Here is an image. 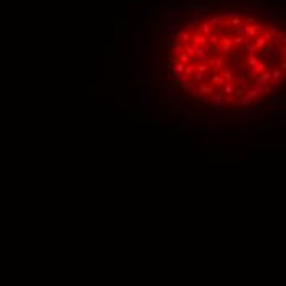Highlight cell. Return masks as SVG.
<instances>
[{
    "mask_svg": "<svg viewBox=\"0 0 286 286\" xmlns=\"http://www.w3.org/2000/svg\"><path fill=\"white\" fill-rule=\"evenodd\" d=\"M233 89H235V86H233L232 82H227V84L224 86L222 94H225V96H232V94H233Z\"/></svg>",
    "mask_w": 286,
    "mask_h": 286,
    "instance_id": "obj_18",
    "label": "cell"
},
{
    "mask_svg": "<svg viewBox=\"0 0 286 286\" xmlns=\"http://www.w3.org/2000/svg\"><path fill=\"white\" fill-rule=\"evenodd\" d=\"M237 63H238V56H233L232 58V66H237Z\"/></svg>",
    "mask_w": 286,
    "mask_h": 286,
    "instance_id": "obj_41",
    "label": "cell"
},
{
    "mask_svg": "<svg viewBox=\"0 0 286 286\" xmlns=\"http://www.w3.org/2000/svg\"><path fill=\"white\" fill-rule=\"evenodd\" d=\"M189 41H191V33L181 31V35H179V43H183V45H188Z\"/></svg>",
    "mask_w": 286,
    "mask_h": 286,
    "instance_id": "obj_13",
    "label": "cell"
},
{
    "mask_svg": "<svg viewBox=\"0 0 286 286\" xmlns=\"http://www.w3.org/2000/svg\"><path fill=\"white\" fill-rule=\"evenodd\" d=\"M271 79L275 81V82H279V81L283 79V71H279V69H275V71H271Z\"/></svg>",
    "mask_w": 286,
    "mask_h": 286,
    "instance_id": "obj_17",
    "label": "cell"
},
{
    "mask_svg": "<svg viewBox=\"0 0 286 286\" xmlns=\"http://www.w3.org/2000/svg\"><path fill=\"white\" fill-rule=\"evenodd\" d=\"M207 68H209L207 64H202V66H197L196 69H197V73H206V71H207Z\"/></svg>",
    "mask_w": 286,
    "mask_h": 286,
    "instance_id": "obj_30",
    "label": "cell"
},
{
    "mask_svg": "<svg viewBox=\"0 0 286 286\" xmlns=\"http://www.w3.org/2000/svg\"><path fill=\"white\" fill-rule=\"evenodd\" d=\"M184 53L188 54L189 58H192L196 54V46L194 45H184Z\"/></svg>",
    "mask_w": 286,
    "mask_h": 286,
    "instance_id": "obj_15",
    "label": "cell"
},
{
    "mask_svg": "<svg viewBox=\"0 0 286 286\" xmlns=\"http://www.w3.org/2000/svg\"><path fill=\"white\" fill-rule=\"evenodd\" d=\"M232 15H235V12H232V10H225L220 16H222V20H224V18H229V16H232Z\"/></svg>",
    "mask_w": 286,
    "mask_h": 286,
    "instance_id": "obj_29",
    "label": "cell"
},
{
    "mask_svg": "<svg viewBox=\"0 0 286 286\" xmlns=\"http://www.w3.org/2000/svg\"><path fill=\"white\" fill-rule=\"evenodd\" d=\"M181 87H183V89H192V84L188 81V82H181Z\"/></svg>",
    "mask_w": 286,
    "mask_h": 286,
    "instance_id": "obj_35",
    "label": "cell"
},
{
    "mask_svg": "<svg viewBox=\"0 0 286 286\" xmlns=\"http://www.w3.org/2000/svg\"><path fill=\"white\" fill-rule=\"evenodd\" d=\"M199 92H201L202 96L214 94V87H211V86H201V87H199Z\"/></svg>",
    "mask_w": 286,
    "mask_h": 286,
    "instance_id": "obj_19",
    "label": "cell"
},
{
    "mask_svg": "<svg viewBox=\"0 0 286 286\" xmlns=\"http://www.w3.org/2000/svg\"><path fill=\"white\" fill-rule=\"evenodd\" d=\"M209 38H211V41H212V43H217V41H219V36H217V35H215V33H212V35H211V36H209Z\"/></svg>",
    "mask_w": 286,
    "mask_h": 286,
    "instance_id": "obj_37",
    "label": "cell"
},
{
    "mask_svg": "<svg viewBox=\"0 0 286 286\" xmlns=\"http://www.w3.org/2000/svg\"><path fill=\"white\" fill-rule=\"evenodd\" d=\"M135 77H137V82H140V81H142V73L137 71V73H135Z\"/></svg>",
    "mask_w": 286,
    "mask_h": 286,
    "instance_id": "obj_40",
    "label": "cell"
},
{
    "mask_svg": "<svg viewBox=\"0 0 286 286\" xmlns=\"http://www.w3.org/2000/svg\"><path fill=\"white\" fill-rule=\"evenodd\" d=\"M260 33V26L258 25H250L247 30V38H255Z\"/></svg>",
    "mask_w": 286,
    "mask_h": 286,
    "instance_id": "obj_9",
    "label": "cell"
},
{
    "mask_svg": "<svg viewBox=\"0 0 286 286\" xmlns=\"http://www.w3.org/2000/svg\"><path fill=\"white\" fill-rule=\"evenodd\" d=\"M243 48H245V51H248L250 54H255V49H256V46H255V43H253V41L247 43V45L243 46Z\"/></svg>",
    "mask_w": 286,
    "mask_h": 286,
    "instance_id": "obj_24",
    "label": "cell"
},
{
    "mask_svg": "<svg viewBox=\"0 0 286 286\" xmlns=\"http://www.w3.org/2000/svg\"><path fill=\"white\" fill-rule=\"evenodd\" d=\"M250 104H252V99H250L247 94H243V96L238 97V102H237L238 107H250Z\"/></svg>",
    "mask_w": 286,
    "mask_h": 286,
    "instance_id": "obj_7",
    "label": "cell"
},
{
    "mask_svg": "<svg viewBox=\"0 0 286 286\" xmlns=\"http://www.w3.org/2000/svg\"><path fill=\"white\" fill-rule=\"evenodd\" d=\"M232 102H233V97H232V96H227V97L224 99V101H222V104H220V105H222V107L225 109V107H229Z\"/></svg>",
    "mask_w": 286,
    "mask_h": 286,
    "instance_id": "obj_27",
    "label": "cell"
},
{
    "mask_svg": "<svg viewBox=\"0 0 286 286\" xmlns=\"http://www.w3.org/2000/svg\"><path fill=\"white\" fill-rule=\"evenodd\" d=\"M173 64H174V73L184 74V64H181V63H173Z\"/></svg>",
    "mask_w": 286,
    "mask_h": 286,
    "instance_id": "obj_25",
    "label": "cell"
},
{
    "mask_svg": "<svg viewBox=\"0 0 286 286\" xmlns=\"http://www.w3.org/2000/svg\"><path fill=\"white\" fill-rule=\"evenodd\" d=\"M173 53L174 54H181V53H184V45L183 43H173Z\"/></svg>",
    "mask_w": 286,
    "mask_h": 286,
    "instance_id": "obj_14",
    "label": "cell"
},
{
    "mask_svg": "<svg viewBox=\"0 0 286 286\" xmlns=\"http://www.w3.org/2000/svg\"><path fill=\"white\" fill-rule=\"evenodd\" d=\"M232 43H235V45H242V43H243V38H242V36H235Z\"/></svg>",
    "mask_w": 286,
    "mask_h": 286,
    "instance_id": "obj_34",
    "label": "cell"
},
{
    "mask_svg": "<svg viewBox=\"0 0 286 286\" xmlns=\"http://www.w3.org/2000/svg\"><path fill=\"white\" fill-rule=\"evenodd\" d=\"M232 79H233V74H232L230 69H229V71H224V81H227V82H232Z\"/></svg>",
    "mask_w": 286,
    "mask_h": 286,
    "instance_id": "obj_28",
    "label": "cell"
},
{
    "mask_svg": "<svg viewBox=\"0 0 286 286\" xmlns=\"http://www.w3.org/2000/svg\"><path fill=\"white\" fill-rule=\"evenodd\" d=\"M211 101H212L214 104H222V101H224V94H222V92H215V94H212V96H211Z\"/></svg>",
    "mask_w": 286,
    "mask_h": 286,
    "instance_id": "obj_16",
    "label": "cell"
},
{
    "mask_svg": "<svg viewBox=\"0 0 286 286\" xmlns=\"http://www.w3.org/2000/svg\"><path fill=\"white\" fill-rule=\"evenodd\" d=\"M270 35H276L279 33V26H270V31H268Z\"/></svg>",
    "mask_w": 286,
    "mask_h": 286,
    "instance_id": "obj_31",
    "label": "cell"
},
{
    "mask_svg": "<svg viewBox=\"0 0 286 286\" xmlns=\"http://www.w3.org/2000/svg\"><path fill=\"white\" fill-rule=\"evenodd\" d=\"M209 25H211V26H222V25H224L222 16H220V15H217V16H212V18L209 20Z\"/></svg>",
    "mask_w": 286,
    "mask_h": 286,
    "instance_id": "obj_10",
    "label": "cell"
},
{
    "mask_svg": "<svg viewBox=\"0 0 286 286\" xmlns=\"http://www.w3.org/2000/svg\"><path fill=\"white\" fill-rule=\"evenodd\" d=\"M207 53H209V46H207V45L196 46V54H197V56H206Z\"/></svg>",
    "mask_w": 286,
    "mask_h": 286,
    "instance_id": "obj_12",
    "label": "cell"
},
{
    "mask_svg": "<svg viewBox=\"0 0 286 286\" xmlns=\"http://www.w3.org/2000/svg\"><path fill=\"white\" fill-rule=\"evenodd\" d=\"M252 23H255V18H253V16H247V20H245V25L250 26Z\"/></svg>",
    "mask_w": 286,
    "mask_h": 286,
    "instance_id": "obj_36",
    "label": "cell"
},
{
    "mask_svg": "<svg viewBox=\"0 0 286 286\" xmlns=\"http://www.w3.org/2000/svg\"><path fill=\"white\" fill-rule=\"evenodd\" d=\"M271 38H273V35H270V33L266 31V33H263V35H261V36L255 41V46H256V48H263V46H265L268 41H271Z\"/></svg>",
    "mask_w": 286,
    "mask_h": 286,
    "instance_id": "obj_3",
    "label": "cell"
},
{
    "mask_svg": "<svg viewBox=\"0 0 286 286\" xmlns=\"http://www.w3.org/2000/svg\"><path fill=\"white\" fill-rule=\"evenodd\" d=\"M178 63L184 64V66H186V64H191V58H189L188 54H186V53H181V54H179V58H178Z\"/></svg>",
    "mask_w": 286,
    "mask_h": 286,
    "instance_id": "obj_20",
    "label": "cell"
},
{
    "mask_svg": "<svg viewBox=\"0 0 286 286\" xmlns=\"http://www.w3.org/2000/svg\"><path fill=\"white\" fill-rule=\"evenodd\" d=\"M261 92H265V94L268 96V94H271L273 91H271V87H270V86H263V89H261Z\"/></svg>",
    "mask_w": 286,
    "mask_h": 286,
    "instance_id": "obj_33",
    "label": "cell"
},
{
    "mask_svg": "<svg viewBox=\"0 0 286 286\" xmlns=\"http://www.w3.org/2000/svg\"><path fill=\"white\" fill-rule=\"evenodd\" d=\"M271 79V71H266V73H263V74H258V77H255V81H253V84H258V86H266L268 84V81Z\"/></svg>",
    "mask_w": 286,
    "mask_h": 286,
    "instance_id": "obj_1",
    "label": "cell"
},
{
    "mask_svg": "<svg viewBox=\"0 0 286 286\" xmlns=\"http://www.w3.org/2000/svg\"><path fill=\"white\" fill-rule=\"evenodd\" d=\"M247 30H248V25H242L237 28V36H247Z\"/></svg>",
    "mask_w": 286,
    "mask_h": 286,
    "instance_id": "obj_23",
    "label": "cell"
},
{
    "mask_svg": "<svg viewBox=\"0 0 286 286\" xmlns=\"http://www.w3.org/2000/svg\"><path fill=\"white\" fill-rule=\"evenodd\" d=\"M194 20H196V21L202 20V13H199V12H196V13H194Z\"/></svg>",
    "mask_w": 286,
    "mask_h": 286,
    "instance_id": "obj_39",
    "label": "cell"
},
{
    "mask_svg": "<svg viewBox=\"0 0 286 286\" xmlns=\"http://www.w3.org/2000/svg\"><path fill=\"white\" fill-rule=\"evenodd\" d=\"M237 87H240V89L245 92V91H248V76H245V74H242L240 77H238V84H237Z\"/></svg>",
    "mask_w": 286,
    "mask_h": 286,
    "instance_id": "obj_6",
    "label": "cell"
},
{
    "mask_svg": "<svg viewBox=\"0 0 286 286\" xmlns=\"http://www.w3.org/2000/svg\"><path fill=\"white\" fill-rule=\"evenodd\" d=\"M230 48H232V40L230 38H224L222 40V45H220V49L225 51V53H229Z\"/></svg>",
    "mask_w": 286,
    "mask_h": 286,
    "instance_id": "obj_11",
    "label": "cell"
},
{
    "mask_svg": "<svg viewBox=\"0 0 286 286\" xmlns=\"http://www.w3.org/2000/svg\"><path fill=\"white\" fill-rule=\"evenodd\" d=\"M194 73H196V66H192V64H186V66H184V74L186 76H189V77H191Z\"/></svg>",
    "mask_w": 286,
    "mask_h": 286,
    "instance_id": "obj_22",
    "label": "cell"
},
{
    "mask_svg": "<svg viewBox=\"0 0 286 286\" xmlns=\"http://www.w3.org/2000/svg\"><path fill=\"white\" fill-rule=\"evenodd\" d=\"M191 41L194 46H202V45H207V38L201 31H197L196 35H191Z\"/></svg>",
    "mask_w": 286,
    "mask_h": 286,
    "instance_id": "obj_2",
    "label": "cell"
},
{
    "mask_svg": "<svg viewBox=\"0 0 286 286\" xmlns=\"http://www.w3.org/2000/svg\"><path fill=\"white\" fill-rule=\"evenodd\" d=\"M261 89H263L261 86H258V84H253V86H252V89H250V91L247 92V96H248L250 99H256V97H258V96L261 94Z\"/></svg>",
    "mask_w": 286,
    "mask_h": 286,
    "instance_id": "obj_4",
    "label": "cell"
},
{
    "mask_svg": "<svg viewBox=\"0 0 286 286\" xmlns=\"http://www.w3.org/2000/svg\"><path fill=\"white\" fill-rule=\"evenodd\" d=\"M227 25H232V26H238V25H242V18L240 16H233V18H230V20H227Z\"/></svg>",
    "mask_w": 286,
    "mask_h": 286,
    "instance_id": "obj_21",
    "label": "cell"
},
{
    "mask_svg": "<svg viewBox=\"0 0 286 286\" xmlns=\"http://www.w3.org/2000/svg\"><path fill=\"white\" fill-rule=\"evenodd\" d=\"M201 33H202L206 38L212 35V26L209 25V21H202V23H201Z\"/></svg>",
    "mask_w": 286,
    "mask_h": 286,
    "instance_id": "obj_8",
    "label": "cell"
},
{
    "mask_svg": "<svg viewBox=\"0 0 286 286\" xmlns=\"http://www.w3.org/2000/svg\"><path fill=\"white\" fill-rule=\"evenodd\" d=\"M279 89H281V82H275L271 87V91H275V92H279Z\"/></svg>",
    "mask_w": 286,
    "mask_h": 286,
    "instance_id": "obj_32",
    "label": "cell"
},
{
    "mask_svg": "<svg viewBox=\"0 0 286 286\" xmlns=\"http://www.w3.org/2000/svg\"><path fill=\"white\" fill-rule=\"evenodd\" d=\"M192 76H194V79L197 81V82H204V81H206V77H207V76L204 74V73H196V74H192Z\"/></svg>",
    "mask_w": 286,
    "mask_h": 286,
    "instance_id": "obj_26",
    "label": "cell"
},
{
    "mask_svg": "<svg viewBox=\"0 0 286 286\" xmlns=\"http://www.w3.org/2000/svg\"><path fill=\"white\" fill-rule=\"evenodd\" d=\"M135 54L137 58H140V54H142V33L140 31L135 33Z\"/></svg>",
    "mask_w": 286,
    "mask_h": 286,
    "instance_id": "obj_5",
    "label": "cell"
},
{
    "mask_svg": "<svg viewBox=\"0 0 286 286\" xmlns=\"http://www.w3.org/2000/svg\"><path fill=\"white\" fill-rule=\"evenodd\" d=\"M179 77H181V82H188L189 81V76H186V74H181Z\"/></svg>",
    "mask_w": 286,
    "mask_h": 286,
    "instance_id": "obj_38",
    "label": "cell"
}]
</instances>
